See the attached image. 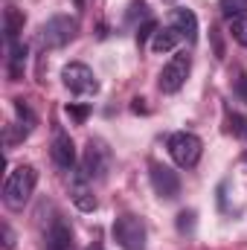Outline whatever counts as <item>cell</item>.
Instances as JSON below:
<instances>
[{
    "instance_id": "1",
    "label": "cell",
    "mask_w": 247,
    "mask_h": 250,
    "mask_svg": "<svg viewBox=\"0 0 247 250\" xmlns=\"http://www.w3.org/2000/svg\"><path fill=\"white\" fill-rule=\"evenodd\" d=\"M35 184H38L35 166H29V163L15 166V169L9 172L6 184H3V204H6L12 212H21V209L29 204V198H32V192H35Z\"/></svg>"
},
{
    "instance_id": "2",
    "label": "cell",
    "mask_w": 247,
    "mask_h": 250,
    "mask_svg": "<svg viewBox=\"0 0 247 250\" xmlns=\"http://www.w3.org/2000/svg\"><path fill=\"white\" fill-rule=\"evenodd\" d=\"M111 166H114V151L108 148V143L99 137H90L84 146V154H82L84 181H105L111 175Z\"/></svg>"
},
{
    "instance_id": "3",
    "label": "cell",
    "mask_w": 247,
    "mask_h": 250,
    "mask_svg": "<svg viewBox=\"0 0 247 250\" xmlns=\"http://www.w3.org/2000/svg\"><path fill=\"white\" fill-rule=\"evenodd\" d=\"M166 148H169L175 166H181V169L198 166V160H201V154H204V143H201V137L192 134V131H175V134L169 137Z\"/></svg>"
},
{
    "instance_id": "4",
    "label": "cell",
    "mask_w": 247,
    "mask_h": 250,
    "mask_svg": "<svg viewBox=\"0 0 247 250\" xmlns=\"http://www.w3.org/2000/svg\"><path fill=\"white\" fill-rule=\"evenodd\" d=\"M76 32H79V21L76 18H70V15H53L41 26L38 38H41V44L47 50H62V47H67L76 38Z\"/></svg>"
},
{
    "instance_id": "5",
    "label": "cell",
    "mask_w": 247,
    "mask_h": 250,
    "mask_svg": "<svg viewBox=\"0 0 247 250\" xmlns=\"http://www.w3.org/2000/svg\"><path fill=\"white\" fill-rule=\"evenodd\" d=\"M114 239H117V245L123 250H145V224H143V218L140 215H134V212H123V215H117V221H114Z\"/></svg>"
},
{
    "instance_id": "6",
    "label": "cell",
    "mask_w": 247,
    "mask_h": 250,
    "mask_svg": "<svg viewBox=\"0 0 247 250\" xmlns=\"http://www.w3.org/2000/svg\"><path fill=\"white\" fill-rule=\"evenodd\" d=\"M62 82H64V87H67L70 93H76V96H93V93L99 90V82H96L93 70L82 62L64 64Z\"/></svg>"
},
{
    "instance_id": "7",
    "label": "cell",
    "mask_w": 247,
    "mask_h": 250,
    "mask_svg": "<svg viewBox=\"0 0 247 250\" xmlns=\"http://www.w3.org/2000/svg\"><path fill=\"white\" fill-rule=\"evenodd\" d=\"M189 70H192V59H189L186 53L172 56L169 64H163V70H160V76H157V87H160L163 93H178L186 84V79H189Z\"/></svg>"
},
{
    "instance_id": "8",
    "label": "cell",
    "mask_w": 247,
    "mask_h": 250,
    "mask_svg": "<svg viewBox=\"0 0 247 250\" xmlns=\"http://www.w3.org/2000/svg\"><path fill=\"white\" fill-rule=\"evenodd\" d=\"M148 178H151V187H154V192H157L160 198L172 201V198L181 195V178H178L175 169H169V166L151 160V163H148Z\"/></svg>"
},
{
    "instance_id": "9",
    "label": "cell",
    "mask_w": 247,
    "mask_h": 250,
    "mask_svg": "<svg viewBox=\"0 0 247 250\" xmlns=\"http://www.w3.org/2000/svg\"><path fill=\"white\" fill-rule=\"evenodd\" d=\"M50 154H53V163H56L62 172H73V166H76V146H73V140H70L67 131H62V128L53 131Z\"/></svg>"
},
{
    "instance_id": "10",
    "label": "cell",
    "mask_w": 247,
    "mask_h": 250,
    "mask_svg": "<svg viewBox=\"0 0 247 250\" xmlns=\"http://www.w3.org/2000/svg\"><path fill=\"white\" fill-rule=\"evenodd\" d=\"M70 248H73V227L64 218H56L44 233V250H70Z\"/></svg>"
},
{
    "instance_id": "11",
    "label": "cell",
    "mask_w": 247,
    "mask_h": 250,
    "mask_svg": "<svg viewBox=\"0 0 247 250\" xmlns=\"http://www.w3.org/2000/svg\"><path fill=\"white\" fill-rule=\"evenodd\" d=\"M172 29L186 44H195L198 41V18H195V12L192 9H175L172 12Z\"/></svg>"
},
{
    "instance_id": "12",
    "label": "cell",
    "mask_w": 247,
    "mask_h": 250,
    "mask_svg": "<svg viewBox=\"0 0 247 250\" xmlns=\"http://www.w3.org/2000/svg\"><path fill=\"white\" fill-rule=\"evenodd\" d=\"M23 23H26V18H23V12L18 6H6L3 9V32H6V41L9 44L12 41H21L18 35L23 32Z\"/></svg>"
},
{
    "instance_id": "13",
    "label": "cell",
    "mask_w": 247,
    "mask_h": 250,
    "mask_svg": "<svg viewBox=\"0 0 247 250\" xmlns=\"http://www.w3.org/2000/svg\"><path fill=\"white\" fill-rule=\"evenodd\" d=\"M178 41H181V35L169 26V29H157L154 35H151V53H172L175 47H178Z\"/></svg>"
},
{
    "instance_id": "14",
    "label": "cell",
    "mask_w": 247,
    "mask_h": 250,
    "mask_svg": "<svg viewBox=\"0 0 247 250\" xmlns=\"http://www.w3.org/2000/svg\"><path fill=\"white\" fill-rule=\"evenodd\" d=\"M23 67H26V44L23 41H12L9 44V76L21 79Z\"/></svg>"
},
{
    "instance_id": "15",
    "label": "cell",
    "mask_w": 247,
    "mask_h": 250,
    "mask_svg": "<svg viewBox=\"0 0 247 250\" xmlns=\"http://www.w3.org/2000/svg\"><path fill=\"white\" fill-rule=\"evenodd\" d=\"M70 198H73V204L82 209V212H93L96 209V198H93V192L87 189V184H73V189H70Z\"/></svg>"
},
{
    "instance_id": "16",
    "label": "cell",
    "mask_w": 247,
    "mask_h": 250,
    "mask_svg": "<svg viewBox=\"0 0 247 250\" xmlns=\"http://www.w3.org/2000/svg\"><path fill=\"white\" fill-rule=\"evenodd\" d=\"M227 131L233 134V137H239V140H245L247 143V117L245 114H227Z\"/></svg>"
},
{
    "instance_id": "17",
    "label": "cell",
    "mask_w": 247,
    "mask_h": 250,
    "mask_svg": "<svg viewBox=\"0 0 247 250\" xmlns=\"http://www.w3.org/2000/svg\"><path fill=\"white\" fill-rule=\"evenodd\" d=\"M230 35H233L242 47H247V15H239V18L230 21Z\"/></svg>"
},
{
    "instance_id": "18",
    "label": "cell",
    "mask_w": 247,
    "mask_h": 250,
    "mask_svg": "<svg viewBox=\"0 0 247 250\" xmlns=\"http://www.w3.org/2000/svg\"><path fill=\"white\" fill-rule=\"evenodd\" d=\"M247 9V0H221V15L224 18H239V15H245Z\"/></svg>"
},
{
    "instance_id": "19",
    "label": "cell",
    "mask_w": 247,
    "mask_h": 250,
    "mask_svg": "<svg viewBox=\"0 0 247 250\" xmlns=\"http://www.w3.org/2000/svg\"><path fill=\"white\" fill-rule=\"evenodd\" d=\"M64 114H67V117H70L73 123L82 125L84 120H87V117H90V108H87V105H73V102H70V105L64 108Z\"/></svg>"
},
{
    "instance_id": "20",
    "label": "cell",
    "mask_w": 247,
    "mask_h": 250,
    "mask_svg": "<svg viewBox=\"0 0 247 250\" xmlns=\"http://www.w3.org/2000/svg\"><path fill=\"white\" fill-rule=\"evenodd\" d=\"M178 230H181V233H192V230H195V212H192V209H184V212L178 215Z\"/></svg>"
},
{
    "instance_id": "21",
    "label": "cell",
    "mask_w": 247,
    "mask_h": 250,
    "mask_svg": "<svg viewBox=\"0 0 247 250\" xmlns=\"http://www.w3.org/2000/svg\"><path fill=\"white\" fill-rule=\"evenodd\" d=\"M154 29H157V23H154V21H145V26H140V29H137V44L143 47V44H145V38H148V35H154Z\"/></svg>"
},
{
    "instance_id": "22",
    "label": "cell",
    "mask_w": 247,
    "mask_h": 250,
    "mask_svg": "<svg viewBox=\"0 0 247 250\" xmlns=\"http://www.w3.org/2000/svg\"><path fill=\"white\" fill-rule=\"evenodd\" d=\"M3 248H6V250L15 248V233H12V227H9V224H3Z\"/></svg>"
},
{
    "instance_id": "23",
    "label": "cell",
    "mask_w": 247,
    "mask_h": 250,
    "mask_svg": "<svg viewBox=\"0 0 247 250\" xmlns=\"http://www.w3.org/2000/svg\"><path fill=\"white\" fill-rule=\"evenodd\" d=\"M84 6V0H76V9H82Z\"/></svg>"
},
{
    "instance_id": "24",
    "label": "cell",
    "mask_w": 247,
    "mask_h": 250,
    "mask_svg": "<svg viewBox=\"0 0 247 250\" xmlns=\"http://www.w3.org/2000/svg\"><path fill=\"white\" fill-rule=\"evenodd\" d=\"M87 250H102V248H99V245H90V248H87Z\"/></svg>"
},
{
    "instance_id": "25",
    "label": "cell",
    "mask_w": 247,
    "mask_h": 250,
    "mask_svg": "<svg viewBox=\"0 0 247 250\" xmlns=\"http://www.w3.org/2000/svg\"><path fill=\"white\" fill-rule=\"evenodd\" d=\"M169 3H172V0H169Z\"/></svg>"
}]
</instances>
